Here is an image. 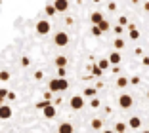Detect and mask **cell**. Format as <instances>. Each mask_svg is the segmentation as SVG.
Listing matches in <instances>:
<instances>
[{
	"mask_svg": "<svg viewBox=\"0 0 149 133\" xmlns=\"http://www.w3.org/2000/svg\"><path fill=\"white\" fill-rule=\"evenodd\" d=\"M56 8H54V4H48L46 6V15H48V17H52V15H56Z\"/></svg>",
	"mask_w": 149,
	"mask_h": 133,
	"instance_id": "24",
	"label": "cell"
},
{
	"mask_svg": "<svg viewBox=\"0 0 149 133\" xmlns=\"http://www.w3.org/2000/svg\"><path fill=\"white\" fill-rule=\"evenodd\" d=\"M94 2H101V0H94Z\"/></svg>",
	"mask_w": 149,
	"mask_h": 133,
	"instance_id": "42",
	"label": "cell"
},
{
	"mask_svg": "<svg viewBox=\"0 0 149 133\" xmlns=\"http://www.w3.org/2000/svg\"><path fill=\"white\" fill-rule=\"evenodd\" d=\"M143 65H145V67L149 65V57H143Z\"/></svg>",
	"mask_w": 149,
	"mask_h": 133,
	"instance_id": "39",
	"label": "cell"
},
{
	"mask_svg": "<svg viewBox=\"0 0 149 133\" xmlns=\"http://www.w3.org/2000/svg\"><path fill=\"white\" fill-rule=\"evenodd\" d=\"M96 27L101 30V34H103V32H107V30L111 29V25H109V21H107V19H103V21H101L100 25H96Z\"/></svg>",
	"mask_w": 149,
	"mask_h": 133,
	"instance_id": "19",
	"label": "cell"
},
{
	"mask_svg": "<svg viewBox=\"0 0 149 133\" xmlns=\"http://www.w3.org/2000/svg\"><path fill=\"white\" fill-rule=\"evenodd\" d=\"M113 127H115L113 129L115 133H124V131H126V127H128V124H124V122H117Z\"/></svg>",
	"mask_w": 149,
	"mask_h": 133,
	"instance_id": "17",
	"label": "cell"
},
{
	"mask_svg": "<svg viewBox=\"0 0 149 133\" xmlns=\"http://www.w3.org/2000/svg\"><path fill=\"white\" fill-rule=\"evenodd\" d=\"M54 63H56V67H57V69H65L69 61H67V57H65V55H57L56 59H54Z\"/></svg>",
	"mask_w": 149,
	"mask_h": 133,
	"instance_id": "12",
	"label": "cell"
},
{
	"mask_svg": "<svg viewBox=\"0 0 149 133\" xmlns=\"http://www.w3.org/2000/svg\"><path fill=\"white\" fill-rule=\"evenodd\" d=\"M141 133H149V129H145V131H141Z\"/></svg>",
	"mask_w": 149,
	"mask_h": 133,
	"instance_id": "41",
	"label": "cell"
},
{
	"mask_svg": "<svg viewBox=\"0 0 149 133\" xmlns=\"http://www.w3.org/2000/svg\"><path fill=\"white\" fill-rule=\"evenodd\" d=\"M69 107L73 108V110H82L84 108V97L82 95H73V97L69 99Z\"/></svg>",
	"mask_w": 149,
	"mask_h": 133,
	"instance_id": "4",
	"label": "cell"
},
{
	"mask_svg": "<svg viewBox=\"0 0 149 133\" xmlns=\"http://www.w3.org/2000/svg\"><path fill=\"white\" fill-rule=\"evenodd\" d=\"M88 69H92V74H94V76H100V74L103 72V70H101L100 67H97V65H90V67H88Z\"/></svg>",
	"mask_w": 149,
	"mask_h": 133,
	"instance_id": "25",
	"label": "cell"
},
{
	"mask_svg": "<svg viewBox=\"0 0 149 133\" xmlns=\"http://www.w3.org/2000/svg\"><path fill=\"white\" fill-rule=\"evenodd\" d=\"M92 34H94V36H101V30H100V29H97V27H96V25H94V27H92Z\"/></svg>",
	"mask_w": 149,
	"mask_h": 133,
	"instance_id": "32",
	"label": "cell"
},
{
	"mask_svg": "<svg viewBox=\"0 0 149 133\" xmlns=\"http://www.w3.org/2000/svg\"><path fill=\"white\" fill-rule=\"evenodd\" d=\"M107 59H109L111 65H120V52H111Z\"/></svg>",
	"mask_w": 149,
	"mask_h": 133,
	"instance_id": "13",
	"label": "cell"
},
{
	"mask_svg": "<svg viewBox=\"0 0 149 133\" xmlns=\"http://www.w3.org/2000/svg\"><path fill=\"white\" fill-rule=\"evenodd\" d=\"M113 30H115V34H123V27H120V25H117Z\"/></svg>",
	"mask_w": 149,
	"mask_h": 133,
	"instance_id": "34",
	"label": "cell"
},
{
	"mask_svg": "<svg viewBox=\"0 0 149 133\" xmlns=\"http://www.w3.org/2000/svg\"><path fill=\"white\" fill-rule=\"evenodd\" d=\"M128 38L136 42V40L140 38V30H138V29H134V30H128Z\"/></svg>",
	"mask_w": 149,
	"mask_h": 133,
	"instance_id": "21",
	"label": "cell"
},
{
	"mask_svg": "<svg viewBox=\"0 0 149 133\" xmlns=\"http://www.w3.org/2000/svg\"><path fill=\"white\" fill-rule=\"evenodd\" d=\"M96 93H97V88H84L82 97H90V99H94V97H96Z\"/></svg>",
	"mask_w": 149,
	"mask_h": 133,
	"instance_id": "16",
	"label": "cell"
},
{
	"mask_svg": "<svg viewBox=\"0 0 149 133\" xmlns=\"http://www.w3.org/2000/svg\"><path fill=\"white\" fill-rule=\"evenodd\" d=\"M0 4H2V0H0Z\"/></svg>",
	"mask_w": 149,
	"mask_h": 133,
	"instance_id": "44",
	"label": "cell"
},
{
	"mask_svg": "<svg viewBox=\"0 0 149 133\" xmlns=\"http://www.w3.org/2000/svg\"><path fill=\"white\" fill-rule=\"evenodd\" d=\"M13 116V108L10 105H2L0 107V120H10Z\"/></svg>",
	"mask_w": 149,
	"mask_h": 133,
	"instance_id": "6",
	"label": "cell"
},
{
	"mask_svg": "<svg viewBox=\"0 0 149 133\" xmlns=\"http://www.w3.org/2000/svg\"><path fill=\"white\" fill-rule=\"evenodd\" d=\"M103 19H105V17H103V13H101V12H92V13H90V23H92V25H100Z\"/></svg>",
	"mask_w": 149,
	"mask_h": 133,
	"instance_id": "10",
	"label": "cell"
},
{
	"mask_svg": "<svg viewBox=\"0 0 149 133\" xmlns=\"http://www.w3.org/2000/svg\"><path fill=\"white\" fill-rule=\"evenodd\" d=\"M54 8L57 13H63L69 10V0H54Z\"/></svg>",
	"mask_w": 149,
	"mask_h": 133,
	"instance_id": "7",
	"label": "cell"
},
{
	"mask_svg": "<svg viewBox=\"0 0 149 133\" xmlns=\"http://www.w3.org/2000/svg\"><path fill=\"white\" fill-rule=\"evenodd\" d=\"M90 127H92L94 131H101V129H103V122H101V118H94V120L90 122Z\"/></svg>",
	"mask_w": 149,
	"mask_h": 133,
	"instance_id": "14",
	"label": "cell"
},
{
	"mask_svg": "<svg viewBox=\"0 0 149 133\" xmlns=\"http://www.w3.org/2000/svg\"><path fill=\"white\" fill-rule=\"evenodd\" d=\"M97 67H100L101 70H107V69L111 67V63H109V59H107V57H103V59L97 61Z\"/></svg>",
	"mask_w": 149,
	"mask_h": 133,
	"instance_id": "18",
	"label": "cell"
},
{
	"mask_svg": "<svg viewBox=\"0 0 149 133\" xmlns=\"http://www.w3.org/2000/svg\"><path fill=\"white\" fill-rule=\"evenodd\" d=\"M52 91H46V93H44V101H50V99H52Z\"/></svg>",
	"mask_w": 149,
	"mask_h": 133,
	"instance_id": "36",
	"label": "cell"
},
{
	"mask_svg": "<svg viewBox=\"0 0 149 133\" xmlns=\"http://www.w3.org/2000/svg\"><path fill=\"white\" fill-rule=\"evenodd\" d=\"M69 90V82H67V78H52V80L48 82V91H52V93H61V91Z\"/></svg>",
	"mask_w": 149,
	"mask_h": 133,
	"instance_id": "1",
	"label": "cell"
},
{
	"mask_svg": "<svg viewBox=\"0 0 149 133\" xmlns=\"http://www.w3.org/2000/svg\"><path fill=\"white\" fill-rule=\"evenodd\" d=\"M147 97H149V90H147Z\"/></svg>",
	"mask_w": 149,
	"mask_h": 133,
	"instance_id": "43",
	"label": "cell"
},
{
	"mask_svg": "<svg viewBox=\"0 0 149 133\" xmlns=\"http://www.w3.org/2000/svg\"><path fill=\"white\" fill-rule=\"evenodd\" d=\"M57 133H74V127L69 122H63V124H59V127H57Z\"/></svg>",
	"mask_w": 149,
	"mask_h": 133,
	"instance_id": "11",
	"label": "cell"
},
{
	"mask_svg": "<svg viewBox=\"0 0 149 133\" xmlns=\"http://www.w3.org/2000/svg\"><path fill=\"white\" fill-rule=\"evenodd\" d=\"M103 133H115L113 129H103Z\"/></svg>",
	"mask_w": 149,
	"mask_h": 133,
	"instance_id": "40",
	"label": "cell"
},
{
	"mask_svg": "<svg viewBox=\"0 0 149 133\" xmlns=\"http://www.w3.org/2000/svg\"><path fill=\"white\" fill-rule=\"evenodd\" d=\"M21 65L23 67H29L31 65V57H21Z\"/></svg>",
	"mask_w": 149,
	"mask_h": 133,
	"instance_id": "30",
	"label": "cell"
},
{
	"mask_svg": "<svg viewBox=\"0 0 149 133\" xmlns=\"http://www.w3.org/2000/svg\"><path fill=\"white\" fill-rule=\"evenodd\" d=\"M67 76V69H57V78H65Z\"/></svg>",
	"mask_w": 149,
	"mask_h": 133,
	"instance_id": "29",
	"label": "cell"
},
{
	"mask_svg": "<svg viewBox=\"0 0 149 133\" xmlns=\"http://www.w3.org/2000/svg\"><path fill=\"white\" fill-rule=\"evenodd\" d=\"M42 112H44V118H48V120H52L54 116H56V107H54V105H46V107L42 108Z\"/></svg>",
	"mask_w": 149,
	"mask_h": 133,
	"instance_id": "8",
	"label": "cell"
},
{
	"mask_svg": "<svg viewBox=\"0 0 149 133\" xmlns=\"http://www.w3.org/2000/svg\"><path fill=\"white\" fill-rule=\"evenodd\" d=\"M65 25L73 27V25H74V19H73V17H67V19H65Z\"/></svg>",
	"mask_w": 149,
	"mask_h": 133,
	"instance_id": "35",
	"label": "cell"
},
{
	"mask_svg": "<svg viewBox=\"0 0 149 133\" xmlns=\"http://www.w3.org/2000/svg\"><path fill=\"white\" fill-rule=\"evenodd\" d=\"M140 82H141V78H140V76H132V78H130V84H132V86H138Z\"/></svg>",
	"mask_w": 149,
	"mask_h": 133,
	"instance_id": "28",
	"label": "cell"
},
{
	"mask_svg": "<svg viewBox=\"0 0 149 133\" xmlns=\"http://www.w3.org/2000/svg\"><path fill=\"white\" fill-rule=\"evenodd\" d=\"M100 105H101V101H100V99H97V97L90 99V107H92V108H97V107H100Z\"/></svg>",
	"mask_w": 149,
	"mask_h": 133,
	"instance_id": "26",
	"label": "cell"
},
{
	"mask_svg": "<svg viewBox=\"0 0 149 133\" xmlns=\"http://www.w3.org/2000/svg\"><path fill=\"white\" fill-rule=\"evenodd\" d=\"M69 32H65V30H57L56 36H54V44H56L57 48H65L67 44H69Z\"/></svg>",
	"mask_w": 149,
	"mask_h": 133,
	"instance_id": "2",
	"label": "cell"
},
{
	"mask_svg": "<svg viewBox=\"0 0 149 133\" xmlns=\"http://www.w3.org/2000/svg\"><path fill=\"white\" fill-rule=\"evenodd\" d=\"M8 97V90L6 88H0V107L4 105V99Z\"/></svg>",
	"mask_w": 149,
	"mask_h": 133,
	"instance_id": "23",
	"label": "cell"
},
{
	"mask_svg": "<svg viewBox=\"0 0 149 133\" xmlns=\"http://www.w3.org/2000/svg\"><path fill=\"white\" fill-rule=\"evenodd\" d=\"M15 97H17V95H15V91H8V101H15Z\"/></svg>",
	"mask_w": 149,
	"mask_h": 133,
	"instance_id": "31",
	"label": "cell"
},
{
	"mask_svg": "<svg viewBox=\"0 0 149 133\" xmlns=\"http://www.w3.org/2000/svg\"><path fill=\"white\" fill-rule=\"evenodd\" d=\"M10 78H12L10 70H0V80H2V82H8Z\"/></svg>",
	"mask_w": 149,
	"mask_h": 133,
	"instance_id": "22",
	"label": "cell"
},
{
	"mask_svg": "<svg viewBox=\"0 0 149 133\" xmlns=\"http://www.w3.org/2000/svg\"><path fill=\"white\" fill-rule=\"evenodd\" d=\"M42 76H44L42 70H36V72H35V80H42Z\"/></svg>",
	"mask_w": 149,
	"mask_h": 133,
	"instance_id": "33",
	"label": "cell"
},
{
	"mask_svg": "<svg viewBox=\"0 0 149 133\" xmlns=\"http://www.w3.org/2000/svg\"><path fill=\"white\" fill-rule=\"evenodd\" d=\"M143 10H145V12H149V0H147V2H143Z\"/></svg>",
	"mask_w": 149,
	"mask_h": 133,
	"instance_id": "38",
	"label": "cell"
},
{
	"mask_svg": "<svg viewBox=\"0 0 149 133\" xmlns=\"http://www.w3.org/2000/svg\"><path fill=\"white\" fill-rule=\"evenodd\" d=\"M35 29H36V34H38V36H46L50 30H52V25H50L48 19H40V21H36Z\"/></svg>",
	"mask_w": 149,
	"mask_h": 133,
	"instance_id": "3",
	"label": "cell"
},
{
	"mask_svg": "<svg viewBox=\"0 0 149 133\" xmlns=\"http://www.w3.org/2000/svg\"><path fill=\"white\" fill-rule=\"evenodd\" d=\"M107 8H109V12H115V10H117V4H115V2H109Z\"/></svg>",
	"mask_w": 149,
	"mask_h": 133,
	"instance_id": "37",
	"label": "cell"
},
{
	"mask_svg": "<svg viewBox=\"0 0 149 133\" xmlns=\"http://www.w3.org/2000/svg\"><path fill=\"white\" fill-rule=\"evenodd\" d=\"M128 84H130V78H126V76H118V80H117V86H118V88H126Z\"/></svg>",
	"mask_w": 149,
	"mask_h": 133,
	"instance_id": "20",
	"label": "cell"
},
{
	"mask_svg": "<svg viewBox=\"0 0 149 133\" xmlns=\"http://www.w3.org/2000/svg\"><path fill=\"white\" fill-rule=\"evenodd\" d=\"M118 25H120V27L128 25V17H126V15H120V17H118Z\"/></svg>",
	"mask_w": 149,
	"mask_h": 133,
	"instance_id": "27",
	"label": "cell"
},
{
	"mask_svg": "<svg viewBox=\"0 0 149 133\" xmlns=\"http://www.w3.org/2000/svg\"><path fill=\"white\" fill-rule=\"evenodd\" d=\"M128 127H130V129H140L141 127V118H140V116H130Z\"/></svg>",
	"mask_w": 149,
	"mask_h": 133,
	"instance_id": "9",
	"label": "cell"
},
{
	"mask_svg": "<svg viewBox=\"0 0 149 133\" xmlns=\"http://www.w3.org/2000/svg\"><path fill=\"white\" fill-rule=\"evenodd\" d=\"M124 46H126V42H124L123 38H115V40H113V48H115V52H120V50H124Z\"/></svg>",
	"mask_w": 149,
	"mask_h": 133,
	"instance_id": "15",
	"label": "cell"
},
{
	"mask_svg": "<svg viewBox=\"0 0 149 133\" xmlns=\"http://www.w3.org/2000/svg\"><path fill=\"white\" fill-rule=\"evenodd\" d=\"M132 105H134V97L130 93H123L118 97V107L120 108H132Z\"/></svg>",
	"mask_w": 149,
	"mask_h": 133,
	"instance_id": "5",
	"label": "cell"
}]
</instances>
